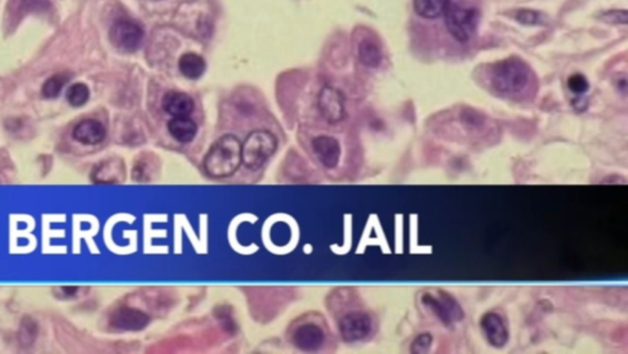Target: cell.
<instances>
[{"label":"cell","instance_id":"e0dca14e","mask_svg":"<svg viewBox=\"0 0 628 354\" xmlns=\"http://www.w3.org/2000/svg\"><path fill=\"white\" fill-rule=\"evenodd\" d=\"M178 68H180V73L183 74L186 78L196 80L205 73L206 63L201 56H198L196 53H185L180 58Z\"/></svg>","mask_w":628,"mask_h":354},{"label":"cell","instance_id":"d4e9b609","mask_svg":"<svg viewBox=\"0 0 628 354\" xmlns=\"http://www.w3.org/2000/svg\"><path fill=\"white\" fill-rule=\"evenodd\" d=\"M599 17L605 22L609 24H615V25H626L628 22V13L625 9L621 10H609L605 11L603 14H600Z\"/></svg>","mask_w":628,"mask_h":354},{"label":"cell","instance_id":"484cf974","mask_svg":"<svg viewBox=\"0 0 628 354\" xmlns=\"http://www.w3.org/2000/svg\"><path fill=\"white\" fill-rule=\"evenodd\" d=\"M432 336L430 334H418L411 344V352L417 354L427 353L432 346Z\"/></svg>","mask_w":628,"mask_h":354},{"label":"cell","instance_id":"30bf717a","mask_svg":"<svg viewBox=\"0 0 628 354\" xmlns=\"http://www.w3.org/2000/svg\"><path fill=\"white\" fill-rule=\"evenodd\" d=\"M481 328L484 330L486 339H489V344L496 348L505 347L510 339L508 328L505 326L503 318H501L499 314H486L481 320Z\"/></svg>","mask_w":628,"mask_h":354},{"label":"cell","instance_id":"cb8c5ba5","mask_svg":"<svg viewBox=\"0 0 628 354\" xmlns=\"http://www.w3.org/2000/svg\"><path fill=\"white\" fill-rule=\"evenodd\" d=\"M568 88L572 93L582 95L589 90V82L583 74H573L568 78Z\"/></svg>","mask_w":628,"mask_h":354},{"label":"cell","instance_id":"9c48e42d","mask_svg":"<svg viewBox=\"0 0 628 354\" xmlns=\"http://www.w3.org/2000/svg\"><path fill=\"white\" fill-rule=\"evenodd\" d=\"M111 325L124 331H140L148 326L150 318L138 309L119 307L111 315Z\"/></svg>","mask_w":628,"mask_h":354},{"label":"cell","instance_id":"2e32d148","mask_svg":"<svg viewBox=\"0 0 628 354\" xmlns=\"http://www.w3.org/2000/svg\"><path fill=\"white\" fill-rule=\"evenodd\" d=\"M124 178V165L119 160H109L96 167L93 180L98 183H118Z\"/></svg>","mask_w":628,"mask_h":354},{"label":"cell","instance_id":"ffe728a7","mask_svg":"<svg viewBox=\"0 0 628 354\" xmlns=\"http://www.w3.org/2000/svg\"><path fill=\"white\" fill-rule=\"evenodd\" d=\"M69 82L67 74H56L49 79H47L46 83L42 86V94L48 99H56L61 94L64 85Z\"/></svg>","mask_w":628,"mask_h":354},{"label":"cell","instance_id":"4316f807","mask_svg":"<svg viewBox=\"0 0 628 354\" xmlns=\"http://www.w3.org/2000/svg\"><path fill=\"white\" fill-rule=\"evenodd\" d=\"M63 292L65 293V295H74L79 291L77 286H64L62 288Z\"/></svg>","mask_w":628,"mask_h":354},{"label":"cell","instance_id":"9a60e30c","mask_svg":"<svg viewBox=\"0 0 628 354\" xmlns=\"http://www.w3.org/2000/svg\"><path fill=\"white\" fill-rule=\"evenodd\" d=\"M167 127L171 136L180 143H189L198 133V125L189 117H173Z\"/></svg>","mask_w":628,"mask_h":354},{"label":"cell","instance_id":"5b68a950","mask_svg":"<svg viewBox=\"0 0 628 354\" xmlns=\"http://www.w3.org/2000/svg\"><path fill=\"white\" fill-rule=\"evenodd\" d=\"M421 300L425 307L446 325H453L463 320V309L450 294L444 291L425 293Z\"/></svg>","mask_w":628,"mask_h":354},{"label":"cell","instance_id":"8fae6325","mask_svg":"<svg viewBox=\"0 0 628 354\" xmlns=\"http://www.w3.org/2000/svg\"><path fill=\"white\" fill-rule=\"evenodd\" d=\"M75 141L85 146H96L104 139L106 128L96 120H84L79 122L72 130Z\"/></svg>","mask_w":628,"mask_h":354},{"label":"cell","instance_id":"52a82bcc","mask_svg":"<svg viewBox=\"0 0 628 354\" xmlns=\"http://www.w3.org/2000/svg\"><path fill=\"white\" fill-rule=\"evenodd\" d=\"M322 116L329 123H338L345 117V99L338 88L324 86L322 88L318 100Z\"/></svg>","mask_w":628,"mask_h":354},{"label":"cell","instance_id":"603a6c76","mask_svg":"<svg viewBox=\"0 0 628 354\" xmlns=\"http://www.w3.org/2000/svg\"><path fill=\"white\" fill-rule=\"evenodd\" d=\"M37 336V325L32 318H26L22 321L20 330V341L25 346L32 344Z\"/></svg>","mask_w":628,"mask_h":354},{"label":"cell","instance_id":"6da1fadb","mask_svg":"<svg viewBox=\"0 0 628 354\" xmlns=\"http://www.w3.org/2000/svg\"><path fill=\"white\" fill-rule=\"evenodd\" d=\"M242 162V146L237 137L225 134L212 144L204 159V169L212 177H227Z\"/></svg>","mask_w":628,"mask_h":354},{"label":"cell","instance_id":"7a4b0ae2","mask_svg":"<svg viewBox=\"0 0 628 354\" xmlns=\"http://www.w3.org/2000/svg\"><path fill=\"white\" fill-rule=\"evenodd\" d=\"M531 79V70L520 59H505L499 62L492 70V86L499 93L515 95L526 88Z\"/></svg>","mask_w":628,"mask_h":354},{"label":"cell","instance_id":"ba28073f","mask_svg":"<svg viewBox=\"0 0 628 354\" xmlns=\"http://www.w3.org/2000/svg\"><path fill=\"white\" fill-rule=\"evenodd\" d=\"M372 330L371 318L366 313L347 314L340 321V334L345 342H357L366 339Z\"/></svg>","mask_w":628,"mask_h":354},{"label":"cell","instance_id":"3957f363","mask_svg":"<svg viewBox=\"0 0 628 354\" xmlns=\"http://www.w3.org/2000/svg\"><path fill=\"white\" fill-rule=\"evenodd\" d=\"M278 146V139L269 130H254L242 146V162L248 169L257 170L268 162Z\"/></svg>","mask_w":628,"mask_h":354},{"label":"cell","instance_id":"7c38bea8","mask_svg":"<svg viewBox=\"0 0 628 354\" xmlns=\"http://www.w3.org/2000/svg\"><path fill=\"white\" fill-rule=\"evenodd\" d=\"M312 148L317 157L325 167H335L339 162L340 146L339 141L333 137L320 136L314 138L312 141Z\"/></svg>","mask_w":628,"mask_h":354},{"label":"cell","instance_id":"277c9868","mask_svg":"<svg viewBox=\"0 0 628 354\" xmlns=\"http://www.w3.org/2000/svg\"><path fill=\"white\" fill-rule=\"evenodd\" d=\"M444 16L449 33L459 42L469 41L478 26L479 13L474 8L449 3Z\"/></svg>","mask_w":628,"mask_h":354},{"label":"cell","instance_id":"4fadbf2b","mask_svg":"<svg viewBox=\"0 0 628 354\" xmlns=\"http://www.w3.org/2000/svg\"><path fill=\"white\" fill-rule=\"evenodd\" d=\"M162 107L172 117H188L194 109V101L185 93L170 91L164 96Z\"/></svg>","mask_w":628,"mask_h":354},{"label":"cell","instance_id":"ac0fdd59","mask_svg":"<svg viewBox=\"0 0 628 354\" xmlns=\"http://www.w3.org/2000/svg\"><path fill=\"white\" fill-rule=\"evenodd\" d=\"M450 0H414V10L425 19H436L444 14Z\"/></svg>","mask_w":628,"mask_h":354},{"label":"cell","instance_id":"8992f818","mask_svg":"<svg viewBox=\"0 0 628 354\" xmlns=\"http://www.w3.org/2000/svg\"><path fill=\"white\" fill-rule=\"evenodd\" d=\"M109 38L114 47L119 51L133 53L138 51L143 45L144 30L135 21L118 20L111 27Z\"/></svg>","mask_w":628,"mask_h":354},{"label":"cell","instance_id":"d6986e66","mask_svg":"<svg viewBox=\"0 0 628 354\" xmlns=\"http://www.w3.org/2000/svg\"><path fill=\"white\" fill-rule=\"evenodd\" d=\"M359 57L366 67L376 68L382 62L381 48L372 40H363L359 47Z\"/></svg>","mask_w":628,"mask_h":354},{"label":"cell","instance_id":"5bb4252c","mask_svg":"<svg viewBox=\"0 0 628 354\" xmlns=\"http://www.w3.org/2000/svg\"><path fill=\"white\" fill-rule=\"evenodd\" d=\"M294 342L302 351H317L324 342V334L315 325H304L296 331Z\"/></svg>","mask_w":628,"mask_h":354},{"label":"cell","instance_id":"7402d4cb","mask_svg":"<svg viewBox=\"0 0 628 354\" xmlns=\"http://www.w3.org/2000/svg\"><path fill=\"white\" fill-rule=\"evenodd\" d=\"M515 19L523 25L528 26H539L546 25L547 17L540 11L531 10V9H520L515 14Z\"/></svg>","mask_w":628,"mask_h":354},{"label":"cell","instance_id":"44dd1931","mask_svg":"<svg viewBox=\"0 0 628 354\" xmlns=\"http://www.w3.org/2000/svg\"><path fill=\"white\" fill-rule=\"evenodd\" d=\"M88 98H90V90L85 84H74L68 90V102L72 105V107H81L88 102Z\"/></svg>","mask_w":628,"mask_h":354}]
</instances>
